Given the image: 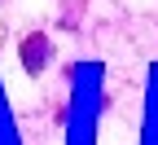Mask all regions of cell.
<instances>
[{
  "mask_svg": "<svg viewBox=\"0 0 158 145\" xmlns=\"http://www.w3.org/2000/svg\"><path fill=\"white\" fill-rule=\"evenodd\" d=\"M44 62H48V40H44V35H27V40H22V66H27L31 75H40Z\"/></svg>",
  "mask_w": 158,
  "mask_h": 145,
  "instance_id": "obj_1",
  "label": "cell"
}]
</instances>
